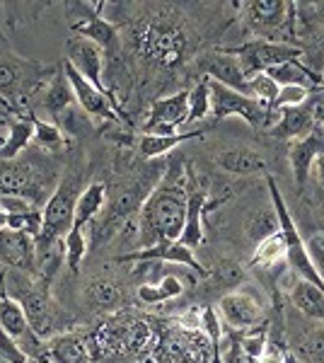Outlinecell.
<instances>
[{"instance_id":"cell-1","label":"cell","mask_w":324,"mask_h":363,"mask_svg":"<svg viewBox=\"0 0 324 363\" xmlns=\"http://www.w3.org/2000/svg\"><path fill=\"white\" fill-rule=\"evenodd\" d=\"M186 169L184 160L174 157L143 201L138 213V247H152L157 242H174L181 238L186 223Z\"/></svg>"},{"instance_id":"cell-2","label":"cell","mask_w":324,"mask_h":363,"mask_svg":"<svg viewBox=\"0 0 324 363\" xmlns=\"http://www.w3.org/2000/svg\"><path fill=\"white\" fill-rule=\"evenodd\" d=\"M135 49L152 68H174L186 58L189 37L172 17L152 15L135 32Z\"/></svg>"},{"instance_id":"cell-3","label":"cell","mask_w":324,"mask_h":363,"mask_svg":"<svg viewBox=\"0 0 324 363\" xmlns=\"http://www.w3.org/2000/svg\"><path fill=\"white\" fill-rule=\"evenodd\" d=\"M238 10H242L247 27L257 34V39L281 42L279 37H284V34H296V3L247 0V3H238Z\"/></svg>"},{"instance_id":"cell-4","label":"cell","mask_w":324,"mask_h":363,"mask_svg":"<svg viewBox=\"0 0 324 363\" xmlns=\"http://www.w3.org/2000/svg\"><path fill=\"white\" fill-rule=\"evenodd\" d=\"M208 87H211V114L216 119L240 116V119H245L252 128H259V131H271L276 121H279L281 114L279 109H271L267 104L257 102V99L213 83V80H208Z\"/></svg>"},{"instance_id":"cell-5","label":"cell","mask_w":324,"mask_h":363,"mask_svg":"<svg viewBox=\"0 0 324 363\" xmlns=\"http://www.w3.org/2000/svg\"><path fill=\"white\" fill-rule=\"evenodd\" d=\"M228 54H233L240 61L247 78H255L259 73L281 66L288 61H303V49L288 42H267V39H252L233 49H225Z\"/></svg>"},{"instance_id":"cell-6","label":"cell","mask_w":324,"mask_h":363,"mask_svg":"<svg viewBox=\"0 0 324 363\" xmlns=\"http://www.w3.org/2000/svg\"><path fill=\"white\" fill-rule=\"evenodd\" d=\"M80 184L75 177H66L61 184L54 189V194L46 199L44 203V230L37 238V242H54L68 235V230L73 228V216H75V201L80 196Z\"/></svg>"},{"instance_id":"cell-7","label":"cell","mask_w":324,"mask_h":363,"mask_svg":"<svg viewBox=\"0 0 324 363\" xmlns=\"http://www.w3.org/2000/svg\"><path fill=\"white\" fill-rule=\"evenodd\" d=\"M66 51H68L66 61L70 63V66L78 70V73L87 80V83H92L104 97L109 99L111 107L116 109V114L121 116L123 124L131 126V119H128V114L123 112L121 104L109 95L107 83H104V51L99 49L97 44L87 42V39H80V37H70L68 42H66Z\"/></svg>"},{"instance_id":"cell-8","label":"cell","mask_w":324,"mask_h":363,"mask_svg":"<svg viewBox=\"0 0 324 363\" xmlns=\"http://www.w3.org/2000/svg\"><path fill=\"white\" fill-rule=\"evenodd\" d=\"M150 342H152L150 325L133 318V315H116V318L104 322L102 330L97 332V344L102 351L131 354V351L145 349Z\"/></svg>"},{"instance_id":"cell-9","label":"cell","mask_w":324,"mask_h":363,"mask_svg":"<svg viewBox=\"0 0 324 363\" xmlns=\"http://www.w3.org/2000/svg\"><path fill=\"white\" fill-rule=\"evenodd\" d=\"M104 3H70V10H75L70 17V32L73 37L87 39L97 44L102 51H111L119 44V29L114 22L102 17Z\"/></svg>"},{"instance_id":"cell-10","label":"cell","mask_w":324,"mask_h":363,"mask_svg":"<svg viewBox=\"0 0 324 363\" xmlns=\"http://www.w3.org/2000/svg\"><path fill=\"white\" fill-rule=\"evenodd\" d=\"M220 318L230 330L245 332L267 320V303L252 289H233L220 298Z\"/></svg>"},{"instance_id":"cell-11","label":"cell","mask_w":324,"mask_h":363,"mask_svg":"<svg viewBox=\"0 0 324 363\" xmlns=\"http://www.w3.org/2000/svg\"><path fill=\"white\" fill-rule=\"evenodd\" d=\"M186 116H189V92L186 90L160 97L150 104L148 119L143 124V133L172 136V133H179L177 128L186 124Z\"/></svg>"},{"instance_id":"cell-12","label":"cell","mask_w":324,"mask_h":363,"mask_svg":"<svg viewBox=\"0 0 324 363\" xmlns=\"http://www.w3.org/2000/svg\"><path fill=\"white\" fill-rule=\"evenodd\" d=\"M121 264H143V262H167V264L174 267H186L189 272H194L196 277H211V269H206L201 262L194 257V250H189L186 245H181L179 240L174 242H157L152 247H143V250H135L128 252V255L119 257Z\"/></svg>"},{"instance_id":"cell-13","label":"cell","mask_w":324,"mask_h":363,"mask_svg":"<svg viewBox=\"0 0 324 363\" xmlns=\"http://www.w3.org/2000/svg\"><path fill=\"white\" fill-rule=\"evenodd\" d=\"M61 70L66 73L70 87H73V95H75V102H78V107L90 116L92 121H99V124H107V121H116V124H123L121 116L116 114V109L111 107V102L107 97L102 95V92L97 90L92 83H87L85 78L70 66L68 61L61 63Z\"/></svg>"},{"instance_id":"cell-14","label":"cell","mask_w":324,"mask_h":363,"mask_svg":"<svg viewBox=\"0 0 324 363\" xmlns=\"http://www.w3.org/2000/svg\"><path fill=\"white\" fill-rule=\"evenodd\" d=\"M0 327L13 339H17V344L27 351L29 359H44L46 342L32 332L20 303H17L15 298H10L8 294H3V291H0Z\"/></svg>"},{"instance_id":"cell-15","label":"cell","mask_w":324,"mask_h":363,"mask_svg":"<svg viewBox=\"0 0 324 363\" xmlns=\"http://www.w3.org/2000/svg\"><path fill=\"white\" fill-rule=\"evenodd\" d=\"M199 68L201 73H206V78L213 80V83L230 87V90L240 92V95L250 97V78L245 75L242 66L233 54H228L225 49L211 51L199 58Z\"/></svg>"},{"instance_id":"cell-16","label":"cell","mask_w":324,"mask_h":363,"mask_svg":"<svg viewBox=\"0 0 324 363\" xmlns=\"http://www.w3.org/2000/svg\"><path fill=\"white\" fill-rule=\"evenodd\" d=\"M317 99L310 95L308 102L298 104V107H288V109H279V121L271 128V136L281 138V140H298L305 138L308 133L315 128L320 121H317V112H315Z\"/></svg>"},{"instance_id":"cell-17","label":"cell","mask_w":324,"mask_h":363,"mask_svg":"<svg viewBox=\"0 0 324 363\" xmlns=\"http://www.w3.org/2000/svg\"><path fill=\"white\" fill-rule=\"evenodd\" d=\"M0 194H20L32 199L39 206L41 186L37 184V172L29 162L0 160Z\"/></svg>"},{"instance_id":"cell-18","label":"cell","mask_w":324,"mask_h":363,"mask_svg":"<svg viewBox=\"0 0 324 363\" xmlns=\"http://www.w3.org/2000/svg\"><path fill=\"white\" fill-rule=\"evenodd\" d=\"M194 138H203V131H179V133H172V136L140 133V136H133V138H121V143L126 145L128 150H133L140 160H155V157L172 153L174 148H179L181 143L194 140Z\"/></svg>"},{"instance_id":"cell-19","label":"cell","mask_w":324,"mask_h":363,"mask_svg":"<svg viewBox=\"0 0 324 363\" xmlns=\"http://www.w3.org/2000/svg\"><path fill=\"white\" fill-rule=\"evenodd\" d=\"M320 155H324V128L317 124L305 138L293 140L291 150H288L293 174H296V182H298L300 189L305 186V182L310 177V169Z\"/></svg>"},{"instance_id":"cell-20","label":"cell","mask_w":324,"mask_h":363,"mask_svg":"<svg viewBox=\"0 0 324 363\" xmlns=\"http://www.w3.org/2000/svg\"><path fill=\"white\" fill-rule=\"evenodd\" d=\"M3 240V267L20 269L34 277V267H37V240L17 230H0Z\"/></svg>"},{"instance_id":"cell-21","label":"cell","mask_w":324,"mask_h":363,"mask_svg":"<svg viewBox=\"0 0 324 363\" xmlns=\"http://www.w3.org/2000/svg\"><path fill=\"white\" fill-rule=\"evenodd\" d=\"M218 206V201H211L206 189H189V201H186V223L181 233L179 242L186 245L189 250H196L203 245L206 230H203V216L211 208Z\"/></svg>"},{"instance_id":"cell-22","label":"cell","mask_w":324,"mask_h":363,"mask_svg":"<svg viewBox=\"0 0 324 363\" xmlns=\"http://www.w3.org/2000/svg\"><path fill=\"white\" fill-rule=\"evenodd\" d=\"M34 140V124L25 114H15L5 121L0 131V160H15L20 150H25Z\"/></svg>"},{"instance_id":"cell-23","label":"cell","mask_w":324,"mask_h":363,"mask_svg":"<svg viewBox=\"0 0 324 363\" xmlns=\"http://www.w3.org/2000/svg\"><path fill=\"white\" fill-rule=\"evenodd\" d=\"M44 359L51 363H90V349L80 335L61 332L44 344Z\"/></svg>"},{"instance_id":"cell-24","label":"cell","mask_w":324,"mask_h":363,"mask_svg":"<svg viewBox=\"0 0 324 363\" xmlns=\"http://www.w3.org/2000/svg\"><path fill=\"white\" fill-rule=\"evenodd\" d=\"M109 201V189L102 182H90L85 189L80 191L78 201H75V216H73V228L82 230L85 225L95 223L102 216V211L107 208Z\"/></svg>"},{"instance_id":"cell-25","label":"cell","mask_w":324,"mask_h":363,"mask_svg":"<svg viewBox=\"0 0 324 363\" xmlns=\"http://www.w3.org/2000/svg\"><path fill=\"white\" fill-rule=\"evenodd\" d=\"M218 165L230 174H238V177L267 174V160L252 148H230L218 155Z\"/></svg>"},{"instance_id":"cell-26","label":"cell","mask_w":324,"mask_h":363,"mask_svg":"<svg viewBox=\"0 0 324 363\" xmlns=\"http://www.w3.org/2000/svg\"><path fill=\"white\" fill-rule=\"evenodd\" d=\"M286 255H288L286 238H284V233L279 230V233H274V235L259 240L250 267L262 269V272H276L281 264H286Z\"/></svg>"},{"instance_id":"cell-27","label":"cell","mask_w":324,"mask_h":363,"mask_svg":"<svg viewBox=\"0 0 324 363\" xmlns=\"http://www.w3.org/2000/svg\"><path fill=\"white\" fill-rule=\"evenodd\" d=\"M70 104H75L73 87H70L66 73L58 68V73L54 75V80L49 83V87H46L44 97H41L39 109H44V112H49L51 116H56L58 112H63L66 107H70Z\"/></svg>"},{"instance_id":"cell-28","label":"cell","mask_w":324,"mask_h":363,"mask_svg":"<svg viewBox=\"0 0 324 363\" xmlns=\"http://www.w3.org/2000/svg\"><path fill=\"white\" fill-rule=\"evenodd\" d=\"M181 291H184L181 279L167 274V277L150 281V284H140L138 286V298L143 303H148V306H160V303L174 301L177 296H181Z\"/></svg>"},{"instance_id":"cell-29","label":"cell","mask_w":324,"mask_h":363,"mask_svg":"<svg viewBox=\"0 0 324 363\" xmlns=\"http://www.w3.org/2000/svg\"><path fill=\"white\" fill-rule=\"evenodd\" d=\"M238 337H240V344H242L245 354L250 356V361L257 363L269 349V322L264 320V322H259V325L250 327V330L238 332Z\"/></svg>"},{"instance_id":"cell-30","label":"cell","mask_w":324,"mask_h":363,"mask_svg":"<svg viewBox=\"0 0 324 363\" xmlns=\"http://www.w3.org/2000/svg\"><path fill=\"white\" fill-rule=\"evenodd\" d=\"M51 121H54L66 136H82V133L92 128V119L78 107V102L70 104V107L58 112L56 116H51Z\"/></svg>"},{"instance_id":"cell-31","label":"cell","mask_w":324,"mask_h":363,"mask_svg":"<svg viewBox=\"0 0 324 363\" xmlns=\"http://www.w3.org/2000/svg\"><path fill=\"white\" fill-rule=\"evenodd\" d=\"M29 119H32V124H34V140H37L41 148L54 150V148H63V145H66L68 136L54 124V121L41 119L39 114H29Z\"/></svg>"},{"instance_id":"cell-32","label":"cell","mask_w":324,"mask_h":363,"mask_svg":"<svg viewBox=\"0 0 324 363\" xmlns=\"http://www.w3.org/2000/svg\"><path fill=\"white\" fill-rule=\"evenodd\" d=\"M8 230H17V233H25V235L37 240L44 230V211L41 208H32L27 213H13L8 216V223H5Z\"/></svg>"},{"instance_id":"cell-33","label":"cell","mask_w":324,"mask_h":363,"mask_svg":"<svg viewBox=\"0 0 324 363\" xmlns=\"http://www.w3.org/2000/svg\"><path fill=\"white\" fill-rule=\"evenodd\" d=\"M211 114V87L208 80L194 85V90L189 92V116H186V124H196L203 121Z\"/></svg>"},{"instance_id":"cell-34","label":"cell","mask_w":324,"mask_h":363,"mask_svg":"<svg viewBox=\"0 0 324 363\" xmlns=\"http://www.w3.org/2000/svg\"><path fill=\"white\" fill-rule=\"evenodd\" d=\"M87 294H90L92 303L99 308H116L121 303V289L116 286V281L111 279H97L90 284V289H87Z\"/></svg>"},{"instance_id":"cell-35","label":"cell","mask_w":324,"mask_h":363,"mask_svg":"<svg viewBox=\"0 0 324 363\" xmlns=\"http://www.w3.org/2000/svg\"><path fill=\"white\" fill-rule=\"evenodd\" d=\"M66 242V262H68V269L73 274H78L80 269V262L85 259L87 255V240H85V233L78 230V228H70L68 235L63 238Z\"/></svg>"},{"instance_id":"cell-36","label":"cell","mask_w":324,"mask_h":363,"mask_svg":"<svg viewBox=\"0 0 324 363\" xmlns=\"http://www.w3.org/2000/svg\"><path fill=\"white\" fill-rule=\"evenodd\" d=\"M279 90L281 87L276 85L267 73H259L255 78H250V97L267 104V107H274L276 97H279Z\"/></svg>"},{"instance_id":"cell-37","label":"cell","mask_w":324,"mask_h":363,"mask_svg":"<svg viewBox=\"0 0 324 363\" xmlns=\"http://www.w3.org/2000/svg\"><path fill=\"white\" fill-rule=\"evenodd\" d=\"M312 95V90L308 87H300V85H286L279 90V97H276L274 107L271 109H288V107H298V104L308 102Z\"/></svg>"},{"instance_id":"cell-38","label":"cell","mask_w":324,"mask_h":363,"mask_svg":"<svg viewBox=\"0 0 324 363\" xmlns=\"http://www.w3.org/2000/svg\"><path fill=\"white\" fill-rule=\"evenodd\" d=\"M230 330V327H228ZM223 363H252L250 356L245 354L242 344H240V337L235 330H230L225 335V342H223V351H220Z\"/></svg>"},{"instance_id":"cell-39","label":"cell","mask_w":324,"mask_h":363,"mask_svg":"<svg viewBox=\"0 0 324 363\" xmlns=\"http://www.w3.org/2000/svg\"><path fill=\"white\" fill-rule=\"evenodd\" d=\"M281 228H279V218H276V213H274V208L269 211V213H259L255 216V220L250 223V233H252V238L257 240H264V238H269V235H274V233H279Z\"/></svg>"},{"instance_id":"cell-40","label":"cell","mask_w":324,"mask_h":363,"mask_svg":"<svg viewBox=\"0 0 324 363\" xmlns=\"http://www.w3.org/2000/svg\"><path fill=\"white\" fill-rule=\"evenodd\" d=\"M0 356L8 363H29L27 351L17 344V339H13L8 332L0 327Z\"/></svg>"},{"instance_id":"cell-41","label":"cell","mask_w":324,"mask_h":363,"mask_svg":"<svg viewBox=\"0 0 324 363\" xmlns=\"http://www.w3.org/2000/svg\"><path fill=\"white\" fill-rule=\"evenodd\" d=\"M303 351L312 361L324 363V327H317L303 339Z\"/></svg>"},{"instance_id":"cell-42","label":"cell","mask_w":324,"mask_h":363,"mask_svg":"<svg viewBox=\"0 0 324 363\" xmlns=\"http://www.w3.org/2000/svg\"><path fill=\"white\" fill-rule=\"evenodd\" d=\"M216 279L220 281L223 286H240L245 279V269L240 264H233V262H223V264H218V272H216Z\"/></svg>"},{"instance_id":"cell-43","label":"cell","mask_w":324,"mask_h":363,"mask_svg":"<svg viewBox=\"0 0 324 363\" xmlns=\"http://www.w3.org/2000/svg\"><path fill=\"white\" fill-rule=\"evenodd\" d=\"M308 252H310L312 262H315V267H317V274H320L322 281H324V240H320V238L310 240Z\"/></svg>"},{"instance_id":"cell-44","label":"cell","mask_w":324,"mask_h":363,"mask_svg":"<svg viewBox=\"0 0 324 363\" xmlns=\"http://www.w3.org/2000/svg\"><path fill=\"white\" fill-rule=\"evenodd\" d=\"M315 112H317V121H320V126L324 128V97H322V99H317Z\"/></svg>"},{"instance_id":"cell-45","label":"cell","mask_w":324,"mask_h":363,"mask_svg":"<svg viewBox=\"0 0 324 363\" xmlns=\"http://www.w3.org/2000/svg\"><path fill=\"white\" fill-rule=\"evenodd\" d=\"M317 177H320V182H322V186H324V155H320L317 157Z\"/></svg>"},{"instance_id":"cell-46","label":"cell","mask_w":324,"mask_h":363,"mask_svg":"<svg viewBox=\"0 0 324 363\" xmlns=\"http://www.w3.org/2000/svg\"><path fill=\"white\" fill-rule=\"evenodd\" d=\"M286 363H303V361H298L293 354H286Z\"/></svg>"},{"instance_id":"cell-47","label":"cell","mask_w":324,"mask_h":363,"mask_svg":"<svg viewBox=\"0 0 324 363\" xmlns=\"http://www.w3.org/2000/svg\"><path fill=\"white\" fill-rule=\"evenodd\" d=\"M29 363H51V361H46V359H29Z\"/></svg>"},{"instance_id":"cell-48","label":"cell","mask_w":324,"mask_h":363,"mask_svg":"<svg viewBox=\"0 0 324 363\" xmlns=\"http://www.w3.org/2000/svg\"><path fill=\"white\" fill-rule=\"evenodd\" d=\"M0 363H8V361H5V359H3V356H0Z\"/></svg>"}]
</instances>
